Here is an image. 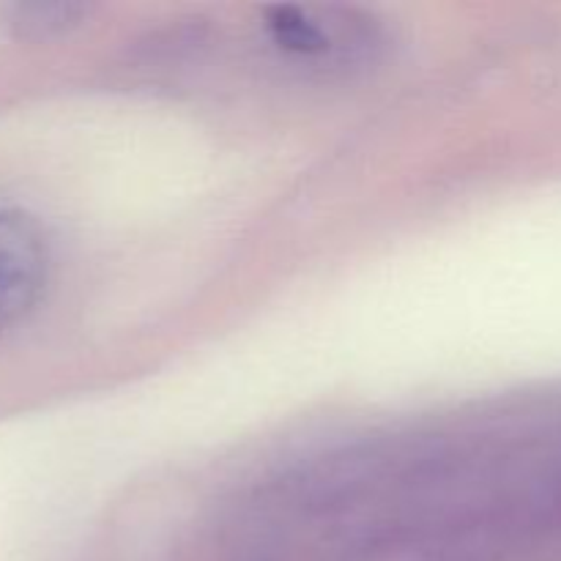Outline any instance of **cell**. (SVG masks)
I'll return each mask as SVG.
<instances>
[{"label": "cell", "mask_w": 561, "mask_h": 561, "mask_svg": "<svg viewBox=\"0 0 561 561\" xmlns=\"http://www.w3.org/2000/svg\"><path fill=\"white\" fill-rule=\"evenodd\" d=\"M85 11V5L80 3H38V0L27 3L25 0V3L3 5V20L16 36L47 38L69 31Z\"/></svg>", "instance_id": "7a4b0ae2"}, {"label": "cell", "mask_w": 561, "mask_h": 561, "mask_svg": "<svg viewBox=\"0 0 561 561\" xmlns=\"http://www.w3.org/2000/svg\"><path fill=\"white\" fill-rule=\"evenodd\" d=\"M266 27L272 31L274 42L283 49L296 55H323L332 47L329 33L318 25V20H310V11L296 9V5H277L268 9Z\"/></svg>", "instance_id": "3957f363"}, {"label": "cell", "mask_w": 561, "mask_h": 561, "mask_svg": "<svg viewBox=\"0 0 561 561\" xmlns=\"http://www.w3.org/2000/svg\"><path fill=\"white\" fill-rule=\"evenodd\" d=\"M49 247L42 225L20 211H0V332L20 321L44 288Z\"/></svg>", "instance_id": "6da1fadb"}]
</instances>
